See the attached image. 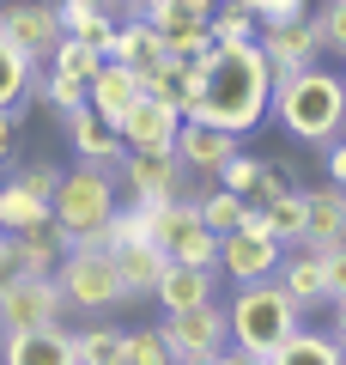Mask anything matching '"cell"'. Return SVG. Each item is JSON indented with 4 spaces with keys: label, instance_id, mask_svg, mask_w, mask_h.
<instances>
[{
    "label": "cell",
    "instance_id": "1",
    "mask_svg": "<svg viewBox=\"0 0 346 365\" xmlns=\"http://www.w3.org/2000/svg\"><path fill=\"white\" fill-rule=\"evenodd\" d=\"M273 104V67L256 43L243 49H206V67H201V98L189 104L182 122H206V128H225L243 140Z\"/></svg>",
    "mask_w": 346,
    "mask_h": 365
},
{
    "label": "cell",
    "instance_id": "2",
    "mask_svg": "<svg viewBox=\"0 0 346 365\" xmlns=\"http://www.w3.org/2000/svg\"><path fill=\"white\" fill-rule=\"evenodd\" d=\"M268 116L280 122L292 140H304V146H316V153H328V146L346 134V79L328 73V67H304V73L273 79Z\"/></svg>",
    "mask_w": 346,
    "mask_h": 365
},
{
    "label": "cell",
    "instance_id": "3",
    "mask_svg": "<svg viewBox=\"0 0 346 365\" xmlns=\"http://www.w3.org/2000/svg\"><path fill=\"white\" fill-rule=\"evenodd\" d=\"M115 213V170L103 165H73L55 189V232H61L67 250L91 244V250H110L103 244V225Z\"/></svg>",
    "mask_w": 346,
    "mask_h": 365
},
{
    "label": "cell",
    "instance_id": "4",
    "mask_svg": "<svg viewBox=\"0 0 346 365\" xmlns=\"http://www.w3.org/2000/svg\"><path fill=\"white\" fill-rule=\"evenodd\" d=\"M225 323H231V347L268 359L280 341H292L304 329V311L285 299L280 280H256V287H237V299L225 304Z\"/></svg>",
    "mask_w": 346,
    "mask_h": 365
},
{
    "label": "cell",
    "instance_id": "5",
    "mask_svg": "<svg viewBox=\"0 0 346 365\" xmlns=\"http://www.w3.org/2000/svg\"><path fill=\"white\" fill-rule=\"evenodd\" d=\"M55 287H61L67 311H79V317H103V311H115V304H128L122 274H115V256L110 250H91V244H79V250L61 256Z\"/></svg>",
    "mask_w": 346,
    "mask_h": 365
},
{
    "label": "cell",
    "instance_id": "6",
    "mask_svg": "<svg viewBox=\"0 0 346 365\" xmlns=\"http://www.w3.org/2000/svg\"><path fill=\"white\" fill-rule=\"evenodd\" d=\"M158 250H164L177 268H206V274H219V232H206L201 201H194V195L170 201V207L158 213Z\"/></svg>",
    "mask_w": 346,
    "mask_h": 365
},
{
    "label": "cell",
    "instance_id": "7",
    "mask_svg": "<svg viewBox=\"0 0 346 365\" xmlns=\"http://www.w3.org/2000/svg\"><path fill=\"white\" fill-rule=\"evenodd\" d=\"M67 317V299L55 287V274H19L6 280V299H0V335H19V329H55Z\"/></svg>",
    "mask_w": 346,
    "mask_h": 365
},
{
    "label": "cell",
    "instance_id": "8",
    "mask_svg": "<svg viewBox=\"0 0 346 365\" xmlns=\"http://www.w3.org/2000/svg\"><path fill=\"white\" fill-rule=\"evenodd\" d=\"M158 335H164L170 359H219V353L231 347V323H225V304H194V311H177L158 323Z\"/></svg>",
    "mask_w": 346,
    "mask_h": 365
},
{
    "label": "cell",
    "instance_id": "9",
    "mask_svg": "<svg viewBox=\"0 0 346 365\" xmlns=\"http://www.w3.org/2000/svg\"><path fill=\"white\" fill-rule=\"evenodd\" d=\"M115 177L134 189V201H140V207H170V201H182L189 170H182L177 153H122Z\"/></svg>",
    "mask_w": 346,
    "mask_h": 365
},
{
    "label": "cell",
    "instance_id": "10",
    "mask_svg": "<svg viewBox=\"0 0 346 365\" xmlns=\"http://www.w3.org/2000/svg\"><path fill=\"white\" fill-rule=\"evenodd\" d=\"M0 37L25 49L31 61H49L55 43H61V19H55V0H19V6H0Z\"/></svg>",
    "mask_w": 346,
    "mask_h": 365
},
{
    "label": "cell",
    "instance_id": "11",
    "mask_svg": "<svg viewBox=\"0 0 346 365\" xmlns=\"http://www.w3.org/2000/svg\"><path fill=\"white\" fill-rule=\"evenodd\" d=\"M177 128H182V110L164 104V98H146V91H140V104L115 122V134H122L128 153H170L177 146Z\"/></svg>",
    "mask_w": 346,
    "mask_h": 365
},
{
    "label": "cell",
    "instance_id": "12",
    "mask_svg": "<svg viewBox=\"0 0 346 365\" xmlns=\"http://www.w3.org/2000/svg\"><path fill=\"white\" fill-rule=\"evenodd\" d=\"M280 274V244L273 237H249V232H225L219 237V280L231 287H256Z\"/></svg>",
    "mask_w": 346,
    "mask_h": 365
},
{
    "label": "cell",
    "instance_id": "13",
    "mask_svg": "<svg viewBox=\"0 0 346 365\" xmlns=\"http://www.w3.org/2000/svg\"><path fill=\"white\" fill-rule=\"evenodd\" d=\"M334 244H346V189H304V232H298L292 250H310V256H328Z\"/></svg>",
    "mask_w": 346,
    "mask_h": 365
},
{
    "label": "cell",
    "instance_id": "14",
    "mask_svg": "<svg viewBox=\"0 0 346 365\" xmlns=\"http://www.w3.org/2000/svg\"><path fill=\"white\" fill-rule=\"evenodd\" d=\"M256 49L268 55L273 79H285V73H304V67H316V55H322V31H316V19L273 25V31H261V37H256Z\"/></svg>",
    "mask_w": 346,
    "mask_h": 365
},
{
    "label": "cell",
    "instance_id": "15",
    "mask_svg": "<svg viewBox=\"0 0 346 365\" xmlns=\"http://www.w3.org/2000/svg\"><path fill=\"white\" fill-rule=\"evenodd\" d=\"M170 153L182 158V170H189V177H206V182H213L225 158L243 153V140H237V134H225V128H206V122H182Z\"/></svg>",
    "mask_w": 346,
    "mask_h": 365
},
{
    "label": "cell",
    "instance_id": "16",
    "mask_svg": "<svg viewBox=\"0 0 346 365\" xmlns=\"http://www.w3.org/2000/svg\"><path fill=\"white\" fill-rule=\"evenodd\" d=\"M0 365H79L73 353V329H19L0 335Z\"/></svg>",
    "mask_w": 346,
    "mask_h": 365
},
{
    "label": "cell",
    "instance_id": "17",
    "mask_svg": "<svg viewBox=\"0 0 346 365\" xmlns=\"http://www.w3.org/2000/svg\"><path fill=\"white\" fill-rule=\"evenodd\" d=\"M61 256H67V244H61L55 225H43V232H19V237L0 244V274H6V280H19V274H55Z\"/></svg>",
    "mask_w": 346,
    "mask_h": 365
},
{
    "label": "cell",
    "instance_id": "18",
    "mask_svg": "<svg viewBox=\"0 0 346 365\" xmlns=\"http://www.w3.org/2000/svg\"><path fill=\"white\" fill-rule=\"evenodd\" d=\"M146 25L164 37V55L170 61H182V55H201V49H213V31H206V19H194V13H182V6H170V0H152L146 6Z\"/></svg>",
    "mask_w": 346,
    "mask_h": 365
},
{
    "label": "cell",
    "instance_id": "19",
    "mask_svg": "<svg viewBox=\"0 0 346 365\" xmlns=\"http://www.w3.org/2000/svg\"><path fill=\"white\" fill-rule=\"evenodd\" d=\"M140 91H146V86H140V67L103 61V67H98V79H91V86H85V104L98 110V116L110 122V128H115V122L128 116L134 104H140Z\"/></svg>",
    "mask_w": 346,
    "mask_h": 365
},
{
    "label": "cell",
    "instance_id": "20",
    "mask_svg": "<svg viewBox=\"0 0 346 365\" xmlns=\"http://www.w3.org/2000/svg\"><path fill=\"white\" fill-rule=\"evenodd\" d=\"M61 122H67V134H73L79 165H103V170L122 165V153H128V146H122V134H115V128H110V122H103L91 104H79L73 116H61Z\"/></svg>",
    "mask_w": 346,
    "mask_h": 365
},
{
    "label": "cell",
    "instance_id": "21",
    "mask_svg": "<svg viewBox=\"0 0 346 365\" xmlns=\"http://www.w3.org/2000/svg\"><path fill=\"white\" fill-rule=\"evenodd\" d=\"M285 287V299L298 304V311H316V304H334L328 299V274H322V256H310V250H292V256H280V274H273Z\"/></svg>",
    "mask_w": 346,
    "mask_h": 365
},
{
    "label": "cell",
    "instance_id": "22",
    "mask_svg": "<svg viewBox=\"0 0 346 365\" xmlns=\"http://www.w3.org/2000/svg\"><path fill=\"white\" fill-rule=\"evenodd\" d=\"M110 256H115V274H122L128 304H134V299H152L158 280H164V268H170V256H164L158 244H128V250H110Z\"/></svg>",
    "mask_w": 346,
    "mask_h": 365
},
{
    "label": "cell",
    "instance_id": "23",
    "mask_svg": "<svg viewBox=\"0 0 346 365\" xmlns=\"http://www.w3.org/2000/svg\"><path fill=\"white\" fill-rule=\"evenodd\" d=\"M213 287H219V274H206V268H177V262H170L152 299L164 304V317H177V311H194V304H213Z\"/></svg>",
    "mask_w": 346,
    "mask_h": 365
},
{
    "label": "cell",
    "instance_id": "24",
    "mask_svg": "<svg viewBox=\"0 0 346 365\" xmlns=\"http://www.w3.org/2000/svg\"><path fill=\"white\" fill-rule=\"evenodd\" d=\"M43 225H55V201L31 195V189H19L13 177L0 182V232L19 237V232H43Z\"/></svg>",
    "mask_w": 346,
    "mask_h": 365
},
{
    "label": "cell",
    "instance_id": "25",
    "mask_svg": "<svg viewBox=\"0 0 346 365\" xmlns=\"http://www.w3.org/2000/svg\"><path fill=\"white\" fill-rule=\"evenodd\" d=\"M268 365H346V347L328 329H298L292 341H280L268 353Z\"/></svg>",
    "mask_w": 346,
    "mask_h": 365
},
{
    "label": "cell",
    "instance_id": "26",
    "mask_svg": "<svg viewBox=\"0 0 346 365\" xmlns=\"http://www.w3.org/2000/svg\"><path fill=\"white\" fill-rule=\"evenodd\" d=\"M110 61H122V67H158V61H170V55H164V37H158L146 19H122V25H115V43H110Z\"/></svg>",
    "mask_w": 346,
    "mask_h": 365
},
{
    "label": "cell",
    "instance_id": "27",
    "mask_svg": "<svg viewBox=\"0 0 346 365\" xmlns=\"http://www.w3.org/2000/svg\"><path fill=\"white\" fill-rule=\"evenodd\" d=\"M158 213H164V207H140V201L115 207V213H110V225H103V244H110V250H128V244H158Z\"/></svg>",
    "mask_w": 346,
    "mask_h": 365
},
{
    "label": "cell",
    "instance_id": "28",
    "mask_svg": "<svg viewBox=\"0 0 346 365\" xmlns=\"http://www.w3.org/2000/svg\"><path fill=\"white\" fill-rule=\"evenodd\" d=\"M31 79H37V61H31L25 49H13V43L0 37V110H13V116H25V91Z\"/></svg>",
    "mask_w": 346,
    "mask_h": 365
},
{
    "label": "cell",
    "instance_id": "29",
    "mask_svg": "<svg viewBox=\"0 0 346 365\" xmlns=\"http://www.w3.org/2000/svg\"><path fill=\"white\" fill-rule=\"evenodd\" d=\"M98 67H103V49H91V43H79V37H61V43H55V55L43 61V73L73 79V86H91Z\"/></svg>",
    "mask_w": 346,
    "mask_h": 365
},
{
    "label": "cell",
    "instance_id": "30",
    "mask_svg": "<svg viewBox=\"0 0 346 365\" xmlns=\"http://www.w3.org/2000/svg\"><path fill=\"white\" fill-rule=\"evenodd\" d=\"M122 335H128V329L103 323V317H91L85 329H73V353H79V365H110L115 353H122Z\"/></svg>",
    "mask_w": 346,
    "mask_h": 365
},
{
    "label": "cell",
    "instance_id": "31",
    "mask_svg": "<svg viewBox=\"0 0 346 365\" xmlns=\"http://www.w3.org/2000/svg\"><path fill=\"white\" fill-rule=\"evenodd\" d=\"M206 31H213L219 49H243V43H256V37H261V25L243 13V6H237V0H219L213 19H206Z\"/></svg>",
    "mask_w": 346,
    "mask_h": 365
},
{
    "label": "cell",
    "instance_id": "32",
    "mask_svg": "<svg viewBox=\"0 0 346 365\" xmlns=\"http://www.w3.org/2000/svg\"><path fill=\"white\" fill-rule=\"evenodd\" d=\"M110 365H170V347H164V335H158V323L152 329H128V335H122V353H115Z\"/></svg>",
    "mask_w": 346,
    "mask_h": 365
},
{
    "label": "cell",
    "instance_id": "33",
    "mask_svg": "<svg viewBox=\"0 0 346 365\" xmlns=\"http://www.w3.org/2000/svg\"><path fill=\"white\" fill-rule=\"evenodd\" d=\"M261 213H268V237H273L280 250H285V244H298V232H304V189H298V195L268 201Z\"/></svg>",
    "mask_w": 346,
    "mask_h": 365
},
{
    "label": "cell",
    "instance_id": "34",
    "mask_svg": "<svg viewBox=\"0 0 346 365\" xmlns=\"http://www.w3.org/2000/svg\"><path fill=\"white\" fill-rule=\"evenodd\" d=\"M194 201H201L206 232H219V237L237 232V220H243V207H249V201H243V195H231V189H206V195H194Z\"/></svg>",
    "mask_w": 346,
    "mask_h": 365
},
{
    "label": "cell",
    "instance_id": "35",
    "mask_svg": "<svg viewBox=\"0 0 346 365\" xmlns=\"http://www.w3.org/2000/svg\"><path fill=\"white\" fill-rule=\"evenodd\" d=\"M249 19H256L261 31H273V25H298V19H310V0H237Z\"/></svg>",
    "mask_w": 346,
    "mask_h": 365
},
{
    "label": "cell",
    "instance_id": "36",
    "mask_svg": "<svg viewBox=\"0 0 346 365\" xmlns=\"http://www.w3.org/2000/svg\"><path fill=\"white\" fill-rule=\"evenodd\" d=\"M256 177H261V158L256 153H237V158H225V165H219V189H231V195H243L249 201V189H256Z\"/></svg>",
    "mask_w": 346,
    "mask_h": 365
},
{
    "label": "cell",
    "instance_id": "37",
    "mask_svg": "<svg viewBox=\"0 0 346 365\" xmlns=\"http://www.w3.org/2000/svg\"><path fill=\"white\" fill-rule=\"evenodd\" d=\"M61 177H67V170L61 165H25V170H19V189H31V195H43V201H55V189H61Z\"/></svg>",
    "mask_w": 346,
    "mask_h": 365
},
{
    "label": "cell",
    "instance_id": "38",
    "mask_svg": "<svg viewBox=\"0 0 346 365\" xmlns=\"http://www.w3.org/2000/svg\"><path fill=\"white\" fill-rule=\"evenodd\" d=\"M316 31H322V49H340L346 55V0H328V6H322Z\"/></svg>",
    "mask_w": 346,
    "mask_h": 365
},
{
    "label": "cell",
    "instance_id": "39",
    "mask_svg": "<svg viewBox=\"0 0 346 365\" xmlns=\"http://www.w3.org/2000/svg\"><path fill=\"white\" fill-rule=\"evenodd\" d=\"M49 79V104H55V116H73L79 104H85V86H73V79H55V73H43Z\"/></svg>",
    "mask_w": 346,
    "mask_h": 365
},
{
    "label": "cell",
    "instance_id": "40",
    "mask_svg": "<svg viewBox=\"0 0 346 365\" xmlns=\"http://www.w3.org/2000/svg\"><path fill=\"white\" fill-rule=\"evenodd\" d=\"M322 274H328V299H346V244H334L322 256Z\"/></svg>",
    "mask_w": 346,
    "mask_h": 365
},
{
    "label": "cell",
    "instance_id": "41",
    "mask_svg": "<svg viewBox=\"0 0 346 365\" xmlns=\"http://www.w3.org/2000/svg\"><path fill=\"white\" fill-rule=\"evenodd\" d=\"M322 165H328V182H334V189H346V134L322 153Z\"/></svg>",
    "mask_w": 346,
    "mask_h": 365
},
{
    "label": "cell",
    "instance_id": "42",
    "mask_svg": "<svg viewBox=\"0 0 346 365\" xmlns=\"http://www.w3.org/2000/svg\"><path fill=\"white\" fill-rule=\"evenodd\" d=\"M19 122H25V116L0 110V165H6V158H13V146H19Z\"/></svg>",
    "mask_w": 346,
    "mask_h": 365
},
{
    "label": "cell",
    "instance_id": "43",
    "mask_svg": "<svg viewBox=\"0 0 346 365\" xmlns=\"http://www.w3.org/2000/svg\"><path fill=\"white\" fill-rule=\"evenodd\" d=\"M219 365H268V359H261V353H243V347H225Z\"/></svg>",
    "mask_w": 346,
    "mask_h": 365
},
{
    "label": "cell",
    "instance_id": "44",
    "mask_svg": "<svg viewBox=\"0 0 346 365\" xmlns=\"http://www.w3.org/2000/svg\"><path fill=\"white\" fill-rule=\"evenodd\" d=\"M170 6H182V13H194V19H213L219 0H170Z\"/></svg>",
    "mask_w": 346,
    "mask_h": 365
},
{
    "label": "cell",
    "instance_id": "45",
    "mask_svg": "<svg viewBox=\"0 0 346 365\" xmlns=\"http://www.w3.org/2000/svg\"><path fill=\"white\" fill-rule=\"evenodd\" d=\"M328 335L346 347V299H334V329H328Z\"/></svg>",
    "mask_w": 346,
    "mask_h": 365
},
{
    "label": "cell",
    "instance_id": "46",
    "mask_svg": "<svg viewBox=\"0 0 346 365\" xmlns=\"http://www.w3.org/2000/svg\"><path fill=\"white\" fill-rule=\"evenodd\" d=\"M73 6H91V13H110V19H122V0H73Z\"/></svg>",
    "mask_w": 346,
    "mask_h": 365
},
{
    "label": "cell",
    "instance_id": "47",
    "mask_svg": "<svg viewBox=\"0 0 346 365\" xmlns=\"http://www.w3.org/2000/svg\"><path fill=\"white\" fill-rule=\"evenodd\" d=\"M146 6H152V0H122V19H140Z\"/></svg>",
    "mask_w": 346,
    "mask_h": 365
},
{
    "label": "cell",
    "instance_id": "48",
    "mask_svg": "<svg viewBox=\"0 0 346 365\" xmlns=\"http://www.w3.org/2000/svg\"><path fill=\"white\" fill-rule=\"evenodd\" d=\"M170 365H219V359H170Z\"/></svg>",
    "mask_w": 346,
    "mask_h": 365
},
{
    "label": "cell",
    "instance_id": "49",
    "mask_svg": "<svg viewBox=\"0 0 346 365\" xmlns=\"http://www.w3.org/2000/svg\"><path fill=\"white\" fill-rule=\"evenodd\" d=\"M0 299H6V274H0Z\"/></svg>",
    "mask_w": 346,
    "mask_h": 365
},
{
    "label": "cell",
    "instance_id": "50",
    "mask_svg": "<svg viewBox=\"0 0 346 365\" xmlns=\"http://www.w3.org/2000/svg\"><path fill=\"white\" fill-rule=\"evenodd\" d=\"M0 244H6V232H0Z\"/></svg>",
    "mask_w": 346,
    "mask_h": 365
}]
</instances>
